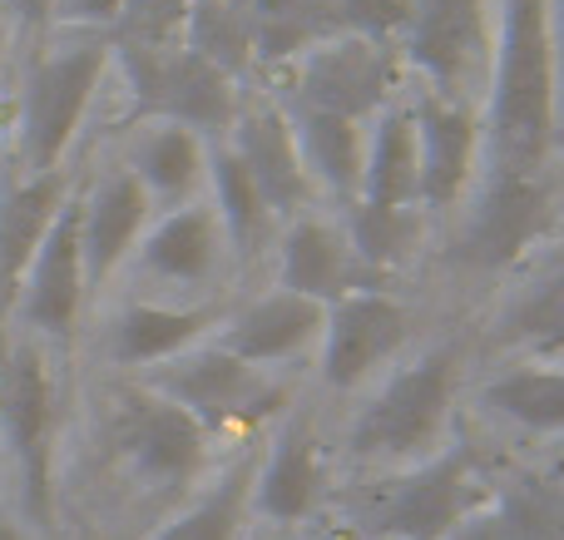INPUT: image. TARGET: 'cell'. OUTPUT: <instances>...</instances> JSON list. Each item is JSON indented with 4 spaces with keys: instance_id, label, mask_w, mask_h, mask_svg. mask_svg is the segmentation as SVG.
Wrapping results in <instances>:
<instances>
[{
    "instance_id": "cell-1",
    "label": "cell",
    "mask_w": 564,
    "mask_h": 540,
    "mask_svg": "<svg viewBox=\"0 0 564 540\" xmlns=\"http://www.w3.org/2000/svg\"><path fill=\"white\" fill-rule=\"evenodd\" d=\"M500 169L530 174L545 164L555 134V50H550V0H506L500 10V65L490 95Z\"/></svg>"
},
{
    "instance_id": "cell-2",
    "label": "cell",
    "mask_w": 564,
    "mask_h": 540,
    "mask_svg": "<svg viewBox=\"0 0 564 540\" xmlns=\"http://www.w3.org/2000/svg\"><path fill=\"white\" fill-rule=\"evenodd\" d=\"M451 367H456L451 347H436L416 367L397 372L381 387L377 402L357 417L351 446L361 456H411L431 446L451 407Z\"/></svg>"
},
{
    "instance_id": "cell-3",
    "label": "cell",
    "mask_w": 564,
    "mask_h": 540,
    "mask_svg": "<svg viewBox=\"0 0 564 540\" xmlns=\"http://www.w3.org/2000/svg\"><path fill=\"white\" fill-rule=\"evenodd\" d=\"M124 69L134 95L149 109L184 129H224L238 119L234 109V89L228 75L214 69L208 60H198L194 50H144V45H124Z\"/></svg>"
},
{
    "instance_id": "cell-4",
    "label": "cell",
    "mask_w": 564,
    "mask_h": 540,
    "mask_svg": "<svg viewBox=\"0 0 564 540\" xmlns=\"http://www.w3.org/2000/svg\"><path fill=\"white\" fill-rule=\"evenodd\" d=\"M99 75H105V45H75L65 55L45 60L25 85V154L40 174H55L59 154L69 149L85 115L89 95H95Z\"/></svg>"
},
{
    "instance_id": "cell-5",
    "label": "cell",
    "mask_w": 564,
    "mask_h": 540,
    "mask_svg": "<svg viewBox=\"0 0 564 540\" xmlns=\"http://www.w3.org/2000/svg\"><path fill=\"white\" fill-rule=\"evenodd\" d=\"M204 426L174 407L169 397L149 392H124L115 412V446L144 482L154 486H178L198 472L204 462Z\"/></svg>"
},
{
    "instance_id": "cell-6",
    "label": "cell",
    "mask_w": 564,
    "mask_h": 540,
    "mask_svg": "<svg viewBox=\"0 0 564 540\" xmlns=\"http://www.w3.org/2000/svg\"><path fill=\"white\" fill-rule=\"evenodd\" d=\"M391 85V55L387 45L361 35H332L327 45L307 50L302 60V105L317 115H337L357 125L361 115L381 105Z\"/></svg>"
},
{
    "instance_id": "cell-7",
    "label": "cell",
    "mask_w": 564,
    "mask_h": 540,
    "mask_svg": "<svg viewBox=\"0 0 564 540\" xmlns=\"http://www.w3.org/2000/svg\"><path fill=\"white\" fill-rule=\"evenodd\" d=\"M322 377L327 387H357L406 343V313L387 293H347L322 323Z\"/></svg>"
},
{
    "instance_id": "cell-8",
    "label": "cell",
    "mask_w": 564,
    "mask_h": 540,
    "mask_svg": "<svg viewBox=\"0 0 564 540\" xmlns=\"http://www.w3.org/2000/svg\"><path fill=\"white\" fill-rule=\"evenodd\" d=\"M0 412H6L10 446L20 456L30 492V511L50 516V432H55V407H50V377L35 347H15L0 372Z\"/></svg>"
},
{
    "instance_id": "cell-9",
    "label": "cell",
    "mask_w": 564,
    "mask_h": 540,
    "mask_svg": "<svg viewBox=\"0 0 564 540\" xmlns=\"http://www.w3.org/2000/svg\"><path fill=\"white\" fill-rule=\"evenodd\" d=\"M159 392L174 407H184L198 426H224L234 417H253L258 402L268 397L263 372L248 363H238L224 347H204V353L174 357V363L159 372Z\"/></svg>"
},
{
    "instance_id": "cell-10",
    "label": "cell",
    "mask_w": 564,
    "mask_h": 540,
    "mask_svg": "<svg viewBox=\"0 0 564 540\" xmlns=\"http://www.w3.org/2000/svg\"><path fill=\"white\" fill-rule=\"evenodd\" d=\"M550 218V198L545 188L530 174H510V169H496L480 194L476 214L466 224V258L480 268H506L525 253L540 238Z\"/></svg>"
},
{
    "instance_id": "cell-11",
    "label": "cell",
    "mask_w": 564,
    "mask_h": 540,
    "mask_svg": "<svg viewBox=\"0 0 564 540\" xmlns=\"http://www.w3.org/2000/svg\"><path fill=\"white\" fill-rule=\"evenodd\" d=\"M466 496H470V452L436 456L431 466H421L416 476L397 486L381 506L377 536H397V540H446L466 516Z\"/></svg>"
},
{
    "instance_id": "cell-12",
    "label": "cell",
    "mask_w": 564,
    "mask_h": 540,
    "mask_svg": "<svg viewBox=\"0 0 564 540\" xmlns=\"http://www.w3.org/2000/svg\"><path fill=\"white\" fill-rule=\"evenodd\" d=\"M486 40V10L480 0H421L411 10L406 50L441 89H460L470 79V65L480 60Z\"/></svg>"
},
{
    "instance_id": "cell-13",
    "label": "cell",
    "mask_w": 564,
    "mask_h": 540,
    "mask_svg": "<svg viewBox=\"0 0 564 540\" xmlns=\"http://www.w3.org/2000/svg\"><path fill=\"white\" fill-rule=\"evenodd\" d=\"M411 119H416V198L431 208H451L476 159V125L446 99H421Z\"/></svg>"
},
{
    "instance_id": "cell-14",
    "label": "cell",
    "mask_w": 564,
    "mask_h": 540,
    "mask_svg": "<svg viewBox=\"0 0 564 540\" xmlns=\"http://www.w3.org/2000/svg\"><path fill=\"white\" fill-rule=\"evenodd\" d=\"M85 288V258H79V204H59L25 283V317L45 333H69Z\"/></svg>"
},
{
    "instance_id": "cell-15",
    "label": "cell",
    "mask_w": 564,
    "mask_h": 540,
    "mask_svg": "<svg viewBox=\"0 0 564 540\" xmlns=\"http://www.w3.org/2000/svg\"><path fill=\"white\" fill-rule=\"evenodd\" d=\"M234 159L243 164V174L253 179L258 198L273 214H292L307 198V169H302L297 139H292L288 119L278 109H253L238 119V139H234Z\"/></svg>"
},
{
    "instance_id": "cell-16",
    "label": "cell",
    "mask_w": 564,
    "mask_h": 540,
    "mask_svg": "<svg viewBox=\"0 0 564 540\" xmlns=\"http://www.w3.org/2000/svg\"><path fill=\"white\" fill-rule=\"evenodd\" d=\"M144 218H149V194L134 179V169H115L95 188V198L79 204V258H85V273L95 283L115 273V263L129 253Z\"/></svg>"
},
{
    "instance_id": "cell-17",
    "label": "cell",
    "mask_w": 564,
    "mask_h": 540,
    "mask_svg": "<svg viewBox=\"0 0 564 540\" xmlns=\"http://www.w3.org/2000/svg\"><path fill=\"white\" fill-rule=\"evenodd\" d=\"M322 323H327V307L322 303L297 298V293H278V298H263L258 307H248L243 317H234V327L224 333L218 347L248 367H263V363H282V357L302 353L312 337H322Z\"/></svg>"
},
{
    "instance_id": "cell-18",
    "label": "cell",
    "mask_w": 564,
    "mask_h": 540,
    "mask_svg": "<svg viewBox=\"0 0 564 540\" xmlns=\"http://www.w3.org/2000/svg\"><path fill=\"white\" fill-rule=\"evenodd\" d=\"M282 288L312 303H337L357 288V253L337 228L302 218L288 238H282Z\"/></svg>"
},
{
    "instance_id": "cell-19",
    "label": "cell",
    "mask_w": 564,
    "mask_h": 540,
    "mask_svg": "<svg viewBox=\"0 0 564 540\" xmlns=\"http://www.w3.org/2000/svg\"><path fill=\"white\" fill-rule=\"evenodd\" d=\"M59 194H65L59 174H40L0 198V307L15 298L20 278L35 263L40 244L59 214Z\"/></svg>"
},
{
    "instance_id": "cell-20",
    "label": "cell",
    "mask_w": 564,
    "mask_h": 540,
    "mask_svg": "<svg viewBox=\"0 0 564 540\" xmlns=\"http://www.w3.org/2000/svg\"><path fill=\"white\" fill-rule=\"evenodd\" d=\"M224 228L208 208H174L154 234L144 238V268L169 283H208L224 263Z\"/></svg>"
},
{
    "instance_id": "cell-21",
    "label": "cell",
    "mask_w": 564,
    "mask_h": 540,
    "mask_svg": "<svg viewBox=\"0 0 564 540\" xmlns=\"http://www.w3.org/2000/svg\"><path fill=\"white\" fill-rule=\"evenodd\" d=\"M248 20L258 60H292L337 35L341 0H248Z\"/></svg>"
},
{
    "instance_id": "cell-22",
    "label": "cell",
    "mask_w": 564,
    "mask_h": 540,
    "mask_svg": "<svg viewBox=\"0 0 564 540\" xmlns=\"http://www.w3.org/2000/svg\"><path fill=\"white\" fill-rule=\"evenodd\" d=\"M361 204L411 208L416 204V119L411 109H387L361 164Z\"/></svg>"
},
{
    "instance_id": "cell-23",
    "label": "cell",
    "mask_w": 564,
    "mask_h": 540,
    "mask_svg": "<svg viewBox=\"0 0 564 540\" xmlns=\"http://www.w3.org/2000/svg\"><path fill=\"white\" fill-rule=\"evenodd\" d=\"M302 169L322 179L332 194L341 198H361V164H367V144H361V129L351 119L337 115H317V109H302Z\"/></svg>"
},
{
    "instance_id": "cell-24",
    "label": "cell",
    "mask_w": 564,
    "mask_h": 540,
    "mask_svg": "<svg viewBox=\"0 0 564 540\" xmlns=\"http://www.w3.org/2000/svg\"><path fill=\"white\" fill-rule=\"evenodd\" d=\"M208 323H214V313H174V307L134 303V307H124L115 323V357L119 363H159V357H174V353H184Z\"/></svg>"
},
{
    "instance_id": "cell-25",
    "label": "cell",
    "mask_w": 564,
    "mask_h": 540,
    "mask_svg": "<svg viewBox=\"0 0 564 540\" xmlns=\"http://www.w3.org/2000/svg\"><path fill=\"white\" fill-rule=\"evenodd\" d=\"M317 501V456H312L307 432L292 426L288 436L273 446L263 476H258V506L273 521H302Z\"/></svg>"
},
{
    "instance_id": "cell-26",
    "label": "cell",
    "mask_w": 564,
    "mask_h": 540,
    "mask_svg": "<svg viewBox=\"0 0 564 540\" xmlns=\"http://www.w3.org/2000/svg\"><path fill=\"white\" fill-rule=\"evenodd\" d=\"M188 50L224 75H238L253 60L248 0H194L188 6Z\"/></svg>"
},
{
    "instance_id": "cell-27",
    "label": "cell",
    "mask_w": 564,
    "mask_h": 540,
    "mask_svg": "<svg viewBox=\"0 0 564 540\" xmlns=\"http://www.w3.org/2000/svg\"><path fill=\"white\" fill-rule=\"evenodd\" d=\"M198 174H204V149H198L194 129H184V125L149 129L134 154V179L144 184V194L184 198L198 184Z\"/></svg>"
},
{
    "instance_id": "cell-28",
    "label": "cell",
    "mask_w": 564,
    "mask_h": 540,
    "mask_svg": "<svg viewBox=\"0 0 564 540\" xmlns=\"http://www.w3.org/2000/svg\"><path fill=\"white\" fill-rule=\"evenodd\" d=\"M214 188H218V228L224 238L238 248V253H253L268 234V204L258 198L253 179L243 174V164L234 159V149L214 159Z\"/></svg>"
},
{
    "instance_id": "cell-29",
    "label": "cell",
    "mask_w": 564,
    "mask_h": 540,
    "mask_svg": "<svg viewBox=\"0 0 564 540\" xmlns=\"http://www.w3.org/2000/svg\"><path fill=\"white\" fill-rule=\"evenodd\" d=\"M486 402L530 432H564V372H510L490 382Z\"/></svg>"
},
{
    "instance_id": "cell-30",
    "label": "cell",
    "mask_w": 564,
    "mask_h": 540,
    "mask_svg": "<svg viewBox=\"0 0 564 540\" xmlns=\"http://www.w3.org/2000/svg\"><path fill=\"white\" fill-rule=\"evenodd\" d=\"M510 540H564V486L545 476L516 482L496 506Z\"/></svg>"
},
{
    "instance_id": "cell-31",
    "label": "cell",
    "mask_w": 564,
    "mask_h": 540,
    "mask_svg": "<svg viewBox=\"0 0 564 540\" xmlns=\"http://www.w3.org/2000/svg\"><path fill=\"white\" fill-rule=\"evenodd\" d=\"M411 244H416V214H411V208L361 204L357 218H351V253H357L361 263L391 268L411 253Z\"/></svg>"
},
{
    "instance_id": "cell-32",
    "label": "cell",
    "mask_w": 564,
    "mask_h": 540,
    "mask_svg": "<svg viewBox=\"0 0 564 540\" xmlns=\"http://www.w3.org/2000/svg\"><path fill=\"white\" fill-rule=\"evenodd\" d=\"M243 501H248V472H238V476H228L214 496H204L188 516L164 526L154 540H234L238 521H243Z\"/></svg>"
},
{
    "instance_id": "cell-33",
    "label": "cell",
    "mask_w": 564,
    "mask_h": 540,
    "mask_svg": "<svg viewBox=\"0 0 564 540\" xmlns=\"http://www.w3.org/2000/svg\"><path fill=\"white\" fill-rule=\"evenodd\" d=\"M510 333L535 347H564V268L540 278L535 293L520 298V307L510 313Z\"/></svg>"
},
{
    "instance_id": "cell-34",
    "label": "cell",
    "mask_w": 564,
    "mask_h": 540,
    "mask_svg": "<svg viewBox=\"0 0 564 540\" xmlns=\"http://www.w3.org/2000/svg\"><path fill=\"white\" fill-rule=\"evenodd\" d=\"M188 6H194V0H124L115 25H119V35H124V45L169 50V40L188 25Z\"/></svg>"
},
{
    "instance_id": "cell-35",
    "label": "cell",
    "mask_w": 564,
    "mask_h": 540,
    "mask_svg": "<svg viewBox=\"0 0 564 540\" xmlns=\"http://www.w3.org/2000/svg\"><path fill=\"white\" fill-rule=\"evenodd\" d=\"M411 10L416 0H341V25L361 40H387L391 30H406L411 25Z\"/></svg>"
},
{
    "instance_id": "cell-36",
    "label": "cell",
    "mask_w": 564,
    "mask_h": 540,
    "mask_svg": "<svg viewBox=\"0 0 564 540\" xmlns=\"http://www.w3.org/2000/svg\"><path fill=\"white\" fill-rule=\"evenodd\" d=\"M59 15L69 20H119V10H124V0H55Z\"/></svg>"
},
{
    "instance_id": "cell-37",
    "label": "cell",
    "mask_w": 564,
    "mask_h": 540,
    "mask_svg": "<svg viewBox=\"0 0 564 540\" xmlns=\"http://www.w3.org/2000/svg\"><path fill=\"white\" fill-rule=\"evenodd\" d=\"M446 540H510V531L500 526V516L490 511V516H476V521H460Z\"/></svg>"
},
{
    "instance_id": "cell-38",
    "label": "cell",
    "mask_w": 564,
    "mask_h": 540,
    "mask_svg": "<svg viewBox=\"0 0 564 540\" xmlns=\"http://www.w3.org/2000/svg\"><path fill=\"white\" fill-rule=\"evenodd\" d=\"M550 50L560 55V69H564V0H550Z\"/></svg>"
},
{
    "instance_id": "cell-39",
    "label": "cell",
    "mask_w": 564,
    "mask_h": 540,
    "mask_svg": "<svg viewBox=\"0 0 564 540\" xmlns=\"http://www.w3.org/2000/svg\"><path fill=\"white\" fill-rule=\"evenodd\" d=\"M15 10H20L25 20H45L50 10H55V0H15Z\"/></svg>"
},
{
    "instance_id": "cell-40",
    "label": "cell",
    "mask_w": 564,
    "mask_h": 540,
    "mask_svg": "<svg viewBox=\"0 0 564 540\" xmlns=\"http://www.w3.org/2000/svg\"><path fill=\"white\" fill-rule=\"evenodd\" d=\"M0 540H20V531H15V526H10V521H6V516H0Z\"/></svg>"
}]
</instances>
